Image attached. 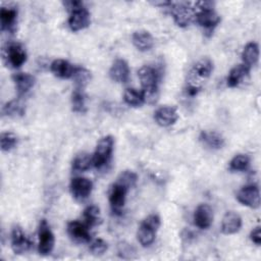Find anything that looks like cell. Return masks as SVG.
<instances>
[{"label": "cell", "mask_w": 261, "mask_h": 261, "mask_svg": "<svg viewBox=\"0 0 261 261\" xmlns=\"http://www.w3.org/2000/svg\"><path fill=\"white\" fill-rule=\"evenodd\" d=\"M138 76L142 85V93L145 102L153 104L158 99V81L159 75L152 66H143L138 71Z\"/></svg>", "instance_id": "6da1fadb"}, {"label": "cell", "mask_w": 261, "mask_h": 261, "mask_svg": "<svg viewBox=\"0 0 261 261\" xmlns=\"http://www.w3.org/2000/svg\"><path fill=\"white\" fill-rule=\"evenodd\" d=\"M159 226H160V218L158 215L151 214L148 217H146L141 223L137 232V238L139 243L143 247L150 246L155 241L156 231L158 230Z\"/></svg>", "instance_id": "7a4b0ae2"}, {"label": "cell", "mask_w": 261, "mask_h": 261, "mask_svg": "<svg viewBox=\"0 0 261 261\" xmlns=\"http://www.w3.org/2000/svg\"><path fill=\"white\" fill-rule=\"evenodd\" d=\"M113 145L114 139L111 136H106L98 142L93 154V165L95 167L100 168L109 161L113 151Z\"/></svg>", "instance_id": "3957f363"}, {"label": "cell", "mask_w": 261, "mask_h": 261, "mask_svg": "<svg viewBox=\"0 0 261 261\" xmlns=\"http://www.w3.org/2000/svg\"><path fill=\"white\" fill-rule=\"evenodd\" d=\"M3 56L7 64L13 68L20 67L27 61V53L18 43H9L3 49Z\"/></svg>", "instance_id": "277c9868"}, {"label": "cell", "mask_w": 261, "mask_h": 261, "mask_svg": "<svg viewBox=\"0 0 261 261\" xmlns=\"http://www.w3.org/2000/svg\"><path fill=\"white\" fill-rule=\"evenodd\" d=\"M39 245L38 251L41 255H48L52 252L54 247V234L46 221V219H42L39 224Z\"/></svg>", "instance_id": "5b68a950"}, {"label": "cell", "mask_w": 261, "mask_h": 261, "mask_svg": "<svg viewBox=\"0 0 261 261\" xmlns=\"http://www.w3.org/2000/svg\"><path fill=\"white\" fill-rule=\"evenodd\" d=\"M170 13L179 27H187L194 17V10L189 6V3H171L169 2Z\"/></svg>", "instance_id": "8992f818"}, {"label": "cell", "mask_w": 261, "mask_h": 261, "mask_svg": "<svg viewBox=\"0 0 261 261\" xmlns=\"http://www.w3.org/2000/svg\"><path fill=\"white\" fill-rule=\"evenodd\" d=\"M238 201L250 208H258L260 206V193L256 185H248L243 187L237 194Z\"/></svg>", "instance_id": "52a82bcc"}, {"label": "cell", "mask_w": 261, "mask_h": 261, "mask_svg": "<svg viewBox=\"0 0 261 261\" xmlns=\"http://www.w3.org/2000/svg\"><path fill=\"white\" fill-rule=\"evenodd\" d=\"M69 188L72 197L83 201L90 196L93 190V182L87 177H74L71 179Z\"/></svg>", "instance_id": "ba28073f"}, {"label": "cell", "mask_w": 261, "mask_h": 261, "mask_svg": "<svg viewBox=\"0 0 261 261\" xmlns=\"http://www.w3.org/2000/svg\"><path fill=\"white\" fill-rule=\"evenodd\" d=\"M90 22H91L90 13L87 10V8H85L84 6L77 9H74L70 12V15L68 18V25L71 31L77 32V31L84 30L87 27H89Z\"/></svg>", "instance_id": "9c48e42d"}, {"label": "cell", "mask_w": 261, "mask_h": 261, "mask_svg": "<svg viewBox=\"0 0 261 261\" xmlns=\"http://www.w3.org/2000/svg\"><path fill=\"white\" fill-rule=\"evenodd\" d=\"M128 189L124 186L116 182L112 186L110 193H109V203L111 206V209L115 213H120L124 203H125V197Z\"/></svg>", "instance_id": "30bf717a"}, {"label": "cell", "mask_w": 261, "mask_h": 261, "mask_svg": "<svg viewBox=\"0 0 261 261\" xmlns=\"http://www.w3.org/2000/svg\"><path fill=\"white\" fill-rule=\"evenodd\" d=\"M32 247L31 240L23 233L19 226H15L11 232V248L15 254H23Z\"/></svg>", "instance_id": "8fae6325"}, {"label": "cell", "mask_w": 261, "mask_h": 261, "mask_svg": "<svg viewBox=\"0 0 261 261\" xmlns=\"http://www.w3.org/2000/svg\"><path fill=\"white\" fill-rule=\"evenodd\" d=\"M178 118V114L175 107L163 106L158 108L154 113V119L160 126L167 127L175 123Z\"/></svg>", "instance_id": "7c38bea8"}, {"label": "cell", "mask_w": 261, "mask_h": 261, "mask_svg": "<svg viewBox=\"0 0 261 261\" xmlns=\"http://www.w3.org/2000/svg\"><path fill=\"white\" fill-rule=\"evenodd\" d=\"M213 221L212 209L207 204L199 205L194 213V223L201 229L208 228Z\"/></svg>", "instance_id": "4fadbf2b"}, {"label": "cell", "mask_w": 261, "mask_h": 261, "mask_svg": "<svg viewBox=\"0 0 261 261\" xmlns=\"http://www.w3.org/2000/svg\"><path fill=\"white\" fill-rule=\"evenodd\" d=\"M67 232L69 237L75 242L87 243L91 240L89 226L86 223H82L80 221H70L67 224Z\"/></svg>", "instance_id": "5bb4252c"}, {"label": "cell", "mask_w": 261, "mask_h": 261, "mask_svg": "<svg viewBox=\"0 0 261 261\" xmlns=\"http://www.w3.org/2000/svg\"><path fill=\"white\" fill-rule=\"evenodd\" d=\"M195 16L197 22L207 30H212L220 22V16L212 8L200 9Z\"/></svg>", "instance_id": "9a60e30c"}, {"label": "cell", "mask_w": 261, "mask_h": 261, "mask_svg": "<svg viewBox=\"0 0 261 261\" xmlns=\"http://www.w3.org/2000/svg\"><path fill=\"white\" fill-rule=\"evenodd\" d=\"M110 79L116 83H126L129 77V67L125 60L116 59L109 70Z\"/></svg>", "instance_id": "2e32d148"}, {"label": "cell", "mask_w": 261, "mask_h": 261, "mask_svg": "<svg viewBox=\"0 0 261 261\" xmlns=\"http://www.w3.org/2000/svg\"><path fill=\"white\" fill-rule=\"evenodd\" d=\"M241 227L242 218L238 213L233 211H228L224 214L221 221V231L224 234H233L238 232Z\"/></svg>", "instance_id": "e0dca14e"}, {"label": "cell", "mask_w": 261, "mask_h": 261, "mask_svg": "<svg viewBox=\"0 0 261 261\" xmlns=\"http://www.w3.org/2000/svg\"><path fill=\"white\" fill-rule=\"evenodd\" d=\"M50 69L55 76H58L60 79H69L72 77L75 66H73L71 63L64 59H55L51 63Z\"/></svg>", "instance_id": "ac0fdd59"}, {"label": "cell", "mask_w": 261, "mask_h": 261, "mask_svg": "<svg viewBox=\"0 0 261 261\" xmlns=\"http://www.w3.org/2000/svg\"><path fill=\"white\" fill-rule=\"evenodd\" d=\"M12 80L14 82L18 95L28 93L35 85V77L27 72H17L13 74Z\"/></svg>", "instance_id": "d6986e66"}, {"label": "cell", "mask_w": 261, "mask_h": 261, "mask_svg": "<svg viewBox=\"0 0 261 261\" xmlns=\"http://www.w3.org/2000/svg\"><path fill=\"white\" fill-rule=\"evenodd\" d=\"M133 44L140 51H149L154 45V39L152 35L147 31H137L132 37Z\"/></svg>", "instance_id": "ffe728a7"}, {"label": "cell", "mask_w": 261, "mask_h": 261, "mask_svg": "<svg viewBox=\"0 0 261 261\" xmlns=\"http://www.w3.org/2000/svg\"><path fill=\"white\" fill-rule=\"evenodd\" d=\"M250 67L245 65L244 63L236 65L233 68L230 69L228 76H227V86L230 88H234L239 86L243 80L249 75Z\"/></svg>", "instance_id": "44dd1931"}, {"label": "cell", "mask_w": 261, "mask_h": 261, "mask_svg": "<svg viewBox=\"0 0 261 261\" xmlns=\"http://www.w3.org/2000/svg\"><path fill=\"white\" fill-rule=\"evenodd\" d=\"M200 141L211 149H219L224 145L223 137L214 130H203L200 135Z\"/></svg>", "instance_id": "7402d4cb"}, {"label": "cell", "mask_w": 261, "mask_h": 261, "mask_svg": "<svg viewBox=\"0 0 261 261\" xmlns=\"http://www.w3.org/2000/svg\"><path fill=\"white\" fill-rule=\"evenodd\" d=\"M17 11L12 7H2L0 10V23L1 30L11 31L16 21Z\"/></svg>", "instance_id": "603a6c76"}, {"label": "cell", "mask_w": 261, "mask_h": 261, "mask_svg": "<svg viewBox=\"0 0 261 261\" xmlns=\"http://www.w3.org/2000/svg\"><path fill=\"white\" fill-rule=\"evenodd\" d=\"M259 58V47L256 43L251 42L248 43L243 52H242V59L243 63L251 68V66L255 65Z\"/></svg>", "instance_id": "cb8c5ba5"}, {"label": "cell", "mask_w": 261, "mask_h": 261, "mask_svg": "<svg viewBox=\"0 0 261 261\" xmlns=\"http://www.w3.org/2000/svg\"><path fill=\"white\" fill-rule=\"evenodd\" d=\"M124 102L132 107H140L145 103L144 95L142 91H138L134 88H127L123 93Z\"/></svg>", "instance_id": "d4e9b609"}, {"label": "cell", "mask_w": 261, "mask_h": 261, "mask_svg": "<svg viewBox=\"0 0 261 261\" xmlns=\"http://www.w3.org/2000/svg\"><path fill=\"white\" fill-rule=\"evenodd\" d=\"M83 216H84L85 223H86L89 227L96 226V225L100 224L101 221H102L100 209H99V207H97V206H95V205L88 206V207L84 210Z\"/></svg>", "instance_id": "484cf974"}, {"label": "cell", "mask_w": 261, "mask_h": 261, "mask_svg": "<svg viewBox=\"0 0 261 261\" xmlns=\"http://www.w3.org/2000/svg\"><path fill=\"white\" fill-rule=\"evenodd\" d=\"M72 169L76 171L88 170L93 165V156L88 153H80L72 160Z\"/></svg>", "instance_id": "4316f807"}, {"label": "cell", "mask_w": 261, "mask_h": 261, "mask_svg": "<svg viewBox=\"0 0 261 261\" xmlns=\"http://www.w3.org/2000/svg\"><path fill=\"white\" fill-rule=\"evenodd\" d=\"M71 107L74 112L83 113L86 111V95L83 89L75 88L71 94Z\"/></svg>", "instance_id": "83f0119b"}, {"label": "cell", "mask_w": 261, "mask_h": 261, "mask_svg": "<svg viewBox=\"0 0 261 261\" xmlns=\"http://www.w3.org/2000/svg\"><path fill=\"white\" fill-rule=\"evenodd\" d=\"M213 70V62L209 58H203L199 60L195 66L194 71L201 77H208Z\"/></svg>", "instance_id": "f1b7e54d"}, {"label": "cell", "mask_w": 261, "mask_h": 261, "mask_svg": "<svg viewBox=\"0 0 261 261\" xmlns=\"http://www.w3.org/2000/svg\"><path fill=\"white\" fill-rule=\"evenodd\" d=\"M2 112L4 115L7 116H20L24 113V107L23 105L16 100H12L7 102L2 109Z\"/></svg>", "instance_id": "f546056e"}, {"label": "cell", "mask_w": 261, "mask_h": 261, "mask_svg": "<svg viewBox=\"0 0 261 261\" xmlns=\"http://www.w3.org/2000/svg\"><path fill=\"white\" fill-rule=\"evenodd\" d=\"M250 165V158L247 155H236L229 162V169L231 171H244Z\"/></svg>", "instance_id": "4dcf8cb0"}, {"label": "cell", "mask_w": 261, "mask_h": 261, "mask_svg": "<svg viewBox=\"0 0 261 261\" xmlns=\"http://www.w3.org/2000/svg\"><path fill=\"white\" fill-rule=\"evenodd\" d=\"M72 79L75 82L76 88L84 89L85 86L89 83V81L91 79V73L88 69H86L84 67H75Z\"/></svg>", "instance_id": "1f68e13d"}, {"label": "cell", "mask_w": 261, "mask_h": 261, "mask_svg": "<svg viewBox=\"0 0 261 261\" xmlns=\"http://www.w3.org/2000/svg\"><path fill=\"white\" fill-rule=\"evenodd\" d=\"M17 144V137L10 132L2 133L0 136V146L1 150L4 152H8L13 149Z\"/></svg>", "instance_id": "d6a6232c"}, {"label": "cell", "mask_w": 261, "mask_h": 261, "mask_svg": "<svg viewBox=\"0 0 261 261\" xmlns=\"http://www.w3.org/2000/svg\"><path fill=\"white\" fill-rule=\"evenodd\" d=\"M137 179H138V176L134 171L124 170L119 174V176L117 177L116 182H118V184L124 186L125 188L129 189V188H133L136 185Z\"/></svg>", "instance_id": "836d02e7"}, {"label": "cell", "mask_w": 261, "mask_h": 261, "mask_svg": "<svg viewBox=\"0 0 261 261\" xmlns=\"http://www.w3.org/2000/svg\"><path fill=\"white\" fill-rule=\"evenodd\" d=\"M108 246L107 243L102 239H96L91 243L90 251L93 255H102L106 252Z\"/></svg>", "instance_id": "e575fe53"}, {"label": "cell", "mask_w": 261, "mask_h": 261, "mask_svg": "<svg viewBox=\"0 0 261 261\" xmlns=\"http://www.w3.org/2000/svg\"><path fill=\"white\" fill-rule=\"evenodd\" d=\"M250 239L253 243H255L258 246L261 244V229H260V227H256L251 231Z\"/></svg>", "instance_id": "d590c367"}, {"label": "cell", "mask_w": 261, "mask_h": 261, "mask_svg": "<svg viewBox=\"0 0 261 261\" xmlns=\"http://www.w3.org/2000/svg\"><path fill=\"white\" fill-rule=\"evenodd\" d=\"M200 91V88L196 85H189L188 88H187V93L190 95V96H196Z\"/></svg>", "instance_id": "8d00e7d4"}]
</instances>
